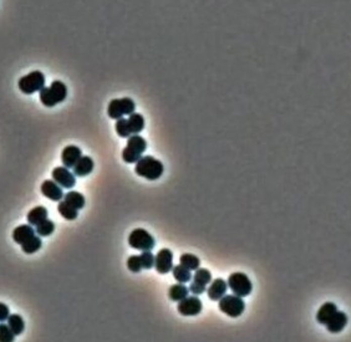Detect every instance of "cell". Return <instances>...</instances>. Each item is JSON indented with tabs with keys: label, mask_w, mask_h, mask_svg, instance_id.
Here are the masks:
<instances>
[{
	"label": "cell",
	"mask_w": 351,
	"mask_h": 342,
	"mask_svg": "<svg viewBox=\"0 0 351 342\" xmlns=\"http://www.w3.org/2000/svg\"><path fill=\"white\" fill-rule=\"evenodd\" d=\"M337 311V307L335 304L332 303H325L323 306L319 309L318 314H316V320H318L319 324L326 325V322L334 316L335 312Z\"/></svg>",
	"instance_id": "cell-17"
},
{
	"label": "cell",
	"mask_w": 351,
	"mask_h": 342,
	"mask_svg": "<svg viewBox=\"0 0 351 342\" xmlns=\"http://www.w3.org/2000/svg\"><path fill=\"white\" fill-rule=\"evenodd\" d=\"M64 200L78 210L82 209L85 207V197L81 193H79V192H68L66 196L64 197Z\"/></svg>",
	"instance_id": "cell-21"
},
{
	"label": "cell",
	"mask_w": 351,
	"mask_h": 342,
	"mask_svg": "<svg viewBox=\"0 0 351 342\" xmlns=\"http://www.w3.org/2000/svg\"><path fill=\"white\" fill-rule=\"evenodd\" d=\"M127 147L142 154L143 152L147 149V142H146L145 138H142L141 136L131 135L129 137V140H127Z\"/></svg>",
	"instance_id": "cell-22"
},
{
	"label": "cell",
	"mask_w": 351,
	"mask_h": 342,
	"mask_svg": "<svg viewBox=\"0 0 351 342\" xmlns=\"http://www.w3.org/2000/svg\"><path fill=\"white\" fill-rule=\"evenodd\" d=\"M116 133L122 138H129L131 136V131H130L129 127V122H127L126 119L121 117L116 121V126H115Z\"/></svg>",
	"instance_id": "cell-29"
},
{
	"label": "cell",
	"mask_w": 351,
	"mask_h": 342,
	"mask_svg": "<svg viewBox=\"0 0 351 342\" xmlns=\"http://www.w3.org/2000/svg\"><path fill=\"white\" fill-rule=\"evenodd\" d=\"M81 157V149L76 146H66L61 152V161L66 168H73Z\"/></svg>",
	"instance_id": "cell-11"
},
{
	"label": "cell",
	"mask_w": 351,
	"mask_h": 342,
	"mask_svg": "<svg viewBox=\"0 0 351 342\" xmlns=\"http://www.w3.org/2000/svg\"><path fill=\"white\" fill-rule=\"evenodd\" d=\"M228 288L233 291L234 295L241 296V298H246L252 293V281L249 277L243 272H233L229 277H228Z\"/></svg>",
	"instance_id": "cell-6"
},
{
	"label": "cell",
	"mask_w": 351,
	"mask_h": 342,
	"mask_svg": "<svg viewBox=\"0 0 351 342\" xmlns=\"http://www.w3.org/2000/svg\"><path fill=\"white\" fill-rule=\"evenodd\" d=\"M141 157H142V154L134 151V149L129 148L127 146L125 147L124 151H122V159L126 163H137Z\"/></svg>",
	"instance_id": "cell-32"
},
{
	"label": "cell",
	"mask_w": 351,
	"mask_h": 342,
	"mask_svg": "<svg viewBox=\"0 0 351 342\" xmlns=\"http://www.w3.org/2000/svg\"><path fill=\"white\" fill-rule=\"evenodd\" d=\"M41 193L44 194L46 198H49L50 200H54V202H58L60 199L64 198V193L63 189L58 184L52 181H45L44 183L41 184Z\"/></svg>",
	"instance_id": "cell-12"
},
{
	"label": "cell",
	"mask_w": 351,
	"mask_h": 342,
	"mask_svg": "<svg viewBox=\"0 0 351 342\" xmlns=\"http://www.w3.org/2000/svg\"><path fill=\"white\" fill-rule=\"evenodd\" d=\"M127 122H129L131 135H138L145 128V119L140 113H135L134 112V113L130 115V117L127 119Z\"/></svg>",
	"instance_id": "cell-19"
},
{
	"label": "cell",
	"mask_w": 351,
	"mask_h": 342,
	"mask_svg": "<svg viewBox=\"0 0 351 342\" xmlns=\"http://www.w3.org/2000/svg\"><path fill=\"white\" fill-rule=\"evenodd\" d=\"M47 215H49V213H47L46 208L40 205V207L33 208V209L28 213V221L30 225L36 226L44 220H46Z\"/></svg>",
	"instance_id": "cell-18"
},
{
	"label": "cell",
	"mask_w": 351,
	"mask_h": 342,
	"mask_svg": "<svg viewBox=\"0 0 351 342\" xmlns=\"http://www.w3.org/2000/svg\"><path fill=\"white\" fill-rule=\"evenodd\" d=\"M141 264H142V269H151L155 266V255L151 253V250H143L142 254L140 255Z\"/></svg>",
	"instance_id": "cell-31"
},
{
	"label": "cell",
	"mask_w": 351,
	"mask_h": 342,
	"mask_svg": "<svg viewBox=\"0 0 351 342\" xmlns=\"http://www.w3.org/2000/svg\"><path fill=\"white\" fill-rule=\"evenodd\" d=\"M127 268L132 272H140L142 270V264H141L140 255L130 256L129 260H127Z\"/></svg>",
	"instance_id": "cell-34"
},
{
	"label": "cell",
	"mask_w": 351,
	"mask_h": 342,
	"mask_svg": "<svg viewBox=\"0 0 351 342\" xmlns=\"http://www.w3.org/2000/svg\"><path fill=\"white\" fill-rule=\"evenodd\" d=\"M52 180L60 187L66 189H71L75 187L76 178L75 175L70 172L66 167H56L52 170Z\"/></svg>",
	"instance_id": "cell-10"
},
{
	"label": "cell",
	"mask_w": 351,
	"mask_h": 342,
	"mask_svg": "<svg viewBox=\"0 0 351 342\" xmlns=\"http://www.w3.org/2000/svg\"><path fill=\"white\" fill-rule=\"evenodd\" d=\"M347 324V316L345 312L342 311H336L334 314V316L326 322V328H328L329 332L331 333H339L341 332L345 328V326Z\"/></svg>",
	"instance_id": "cell-13"
},
{
	"label": "cell",
	"mask_w": 351,
	"mask_h": 342,
	"mask_svg": "<svg viewBox=\"0 0 351 342\" xmlns=\"http://www.w3.org/2000/svg\"><path fill=\"white\" fill-rule=\"evenodd\" d=\"M74 175L76 177H86L94 169V161L90 157L85 156L79 159L78 163L74 165Z\"/></svg>",
	"instance_id": "cell-16"
},
{
	"label": "cell",
	"mask_w": 351,
	"mask_h": 342,
	"mask_svg": "<svg viewBox=\"0 0 351 342\" xmlns=\"http://www.w3.org/2000/svg\"><path fill=\"white\" fill-rule=\"evenodd\" d=\"M19 90L25 95H31V93L40 91L42 87H45V76L41 71H31L30 74L25 75L18 82Z\"/></svg>",
	"instance_id": "cell-5"
},
{
	"label": "cell",
	"mask_w": 351,
	"mask_h": 342,
	"mask_svg": "<svg viewBox=\"0 0 351 342\" xmlns=\"http://www.w3.org/2000/svg\"><path fill=\"white\" fill-rule=\"evenodd\" d=\"M129 244L130 247L134 248V249L143 252V250H152L156 242L155 238L148 233V232H146L145 229L142 228H138L132 231L131 234H130Z\"/></svg>",
	"instance_id": "cell-7"
},
{
	"label": "cell",
	"mask_w": 351,
	"mask_h": 342,
	"mask_svg": "<svg viewBox=\"0 0 351 342\" xmlns=\"http://www.w3.org/2000/svg\"><path fill=\"white\" fill-rule=\"evenodd\" d=\"M58 213H60V215L63 216V218H65L66 220H74V219L78 218L79 213L78 209H75L74 207H71L69 203H66L65 200L64 202L58 203V207H57Z\"/></svg>",
	"instance_id": "cell-25"
},
{
	"label": "cell",
	"mask_w": 351,
	"mask_h": 342,
	"mask_svg": "<svg viewBox=\"0 0 351 342\" xmlns=\"http://www.w3.org/2000/svg\"><path fill=\"white\" fill-rule=\"evenodd\" d=\"M180 261L181 265H183L191 271H196L199 268V264H201V260L196 255H193V254H183V255H181Z\"/></svg>",
	"instance_id": "cell-26"
},
{
	"label": "cell",
	"mask_w": 351,
	"mask_h": 342,
	"mask_svg": "<svg viewBox=\"0 0 351 342\" xmlns=\"http://www.w3.org/2000/svg\"><path fill=\"white\" fill-rule=\"evenodd\" d=\"M41 239H40L39 237H35L34 235L31 239H29L28 242L24 243L23 245H21V250H23V253L25 254H34L36 253L38 250L41 248Z\"/></svg>",
	"instance_id": "cell-27"
},
{
	"label": "cell",
	"mask_w": 351,
	"mask_h": 342,
	"mask_svg": "<svg viewBox=\"0 0 351 342\" xmlns=\"http://www.w3.org/2000/svg\"><path fill=\"white\" fill-rule=\"evenodd\" d=\"M54 231H55L54 221L49 220V219H46V220H44L42 223H40L39 225H36V229H35V232L38 233V235H40V237H49V235L54 233Z\"/></svg>",
	"instance_id": "cell-28"
},
{
	"label": "cell",
	"mask_w": 351,
	"mask_h": 342,
	"mask_svg": "<svg viewBox=\"0 0 351 342\" xmlns=\"http://www.w3.org/2000/svg\"><path fill=\"white\" fill-rule=\"evenodd\" d=\"M163 170L164 167L162 162H159L152 156L141 157L136 163V167H135L136 175L148 181L158 180L163 175Z\"/></svg>",
	"instance_id": "cell-2"
},
{
	"label": "cell",
	"mask_w": 351,
	"mask_h": 342,
	"mask_svg": "<svg viewBox=\"0 0 351 342\" xmlns=\"http://www.w3.org/2000/svg\"><path fill=\"white\" fill-rule=\"evenodd\" d=\"M34 235H35V229H34L30 224H29V225L24 224V225H19L17 229H14V232H13V240H14L17 244L23 245L24 243L28 242L29 239H31Z\"/></svg>",
	"instance_id": "cell-15"
},
{
	"label": "cell",
	"mask_w": 351,
	"mask_h": 342,
	"mask_svg": "<svg viewBox=\"0 0 351 342\" xmlns=\"http://www.w3.org/2000/svg\"><path fill=\"white\" fill-rule=\"evenodd\" d=\"M228 290V284L223 279H215L207 289V295L212 301H219L225 295Z\"/></svg>",
	"instance_id": "cell-14"
},
{
	"label": "cell",
	"mask_w": 351,
	"mask_h": 342,
	"mask_svg": "<svg viewBox=\"0 0 351 342\" xmlns=\"http://www.w3.org/2000/svg\"><path fill=\"white\" fill-rule=\"evenodd\" d=\"M172 272H173V277L177 280L178 282H182V284H186V282H190L191 279H192V274H191V270H188L187 268H185L183 265H176L172 268Z\"/></svg>",
	"instance_id": "cell-24"
},
{
	"label": "cell",
	"mask_w": 351,
	"mask_h": 342,
	"mask_svg": "<svg viewBox=\"0 0 351 342\" xmlns=\"http://www.w3.org/2000/svg\"><path fill=\"white\" fill-rule=\"evenodd\" d=\"M190 291L195 294V295H201V294H203L206 291V285H201L198 282L192 281V284L190 287Z\"/></svg>",
	"instance_id": "cell-35"
},
{
	"label": "cell",
	"mask_w": 351,
	"mask_h": 342,
	"mask_svg": "<svg viewBox=\"0 0 351 342\" xmlns=\"http://www.w3.org/2000/svg\"><path fill=\"white\" fill-rule=\"evenodd\" d=\"M9 316H10L9 307L5 305V304L0 303V321H2V322L8 321Z\"/></svg>",
	"instance_id": "cell-36"
},
{
	"label": "cell",
	"mask_w": 351,
	"mask_h": 342,
	"mask_svg": "<svg viewBox=\"0 0 351 342\" xmlns=\"http://www.w3.org/2000/svg\"><path fill=\"white\" fill-rule=\"evenodd\" d=\"M193 281L201 285H207L212 281V274L207 269H197L196 274L193 275Z\"/></svg>",
	"instance_id": "cell-30"
},
{
	"label": "cell",
	"mask_w": 351,
	"mask_h": 342,
	"mask_svg": "<svg viewBox=\"0 0 351 342\" xmlns=\"http://www.w3.org/2000/svg\"><path fill=\"white\" fill-rule=\"evenodd\" d=\"M15 335L10 327L5 324H0V342H12L14 341Z\"/></svg>",
	"instance_id": "cell-33"
},
{
	"label": "cell",
	"mask_w": 351,
	"mask_h": 342,
	"mask_svg": "<svg viewBox=\"0 0 351 342\" xmlns=\"http://www.w3.org/2000/svg\"><path fill=\"white\" fill-rule=\"evenodd\" d=\"M8 326L10 327V330L13 331L15 336H19L20 333H23L24 328H25V322H24L23 317L20 315H10L9 319H8Z\"/></svg>",
	"instance_id": "cell-23"
},
{
	"label": "cell",
	"mask_w": 351,
	"mask_h": 342,
	"mask_svg": "<svg viewBox=\"0 0 351 342\" xmlns=\"http://www.w3.org/2000/svg\"><path fill=\"white\" fill-rule=\"evenodd\" d=\"M135 109H136V103L131 98H115V100H111L110 103H108L107 115L111 119L119 120L121 117L126 116V115L130 116L131 113H134Z\"/></svg>",
	"instance_id": "cell-4"
},
{
	"label": "cell",
	"mask_w": 351,
	"mask_h": 342,
	"mask_svg": "<svg viewBox=\"0 0 351 342\" xmlns=\"http://www.w3.org/2000/svg\"><path fill=\"white\" fill-rule=\"evenodd\" d=\"M173 268V253L169 249H161L155 256V269L159 274H167Z\"/></svg>",
	"instance_id": "cell-8"
},
{
	"label": "cell",
	"mask_w": 351,
	"mask_h": 342,
	"mask_svg": "<svg viewBox=\"0 0 351 342\" xmlns=\"http://www.w3.org/2000/svg\"><path fill=\"white\" fill-rule=\"evenodd\" d=\"M190 293V288H186L182 282L172 285L168 290V296L172 301H181L187 298Z\"/></svg>",
	"instance_id": "cell-20"
},
{
	"label": "cell",
	"mask_w": 351,
	"mask_h": 342,
	"mask_svg": "<svg viewBox=\"0 0 351 342\" xmlns=\"http://www.w3.org/2000/svg\"><path fill=\"white\" fill-rule=\"evenodd\" d=\"M68 97V87L63 81L52 82L50 87H42L39 91V98L46 107H54L57 103L63 102Z\"/></svg>",
	"instance_id": "cell-1"
},
{
	"label": "cell",
	"mask_w": 351,
	"mask_h": 342,
	"mask_svg": "<svg viewBox=\"0 0 351 342\" xmlns=\"http://www.w3.org/2000/svg\"><path fill=\"white\" fill-rule=\"evenodd\" d=\"M177 309L183 316H196L202 311V301L197 296H187L180 301Z\"/></svg>",
	"instance_id": "cell-9"
},
{
	"label": "cell",
	"mask_w": 351,
	"mask_h": 342,
	"mask_svg": "<svg viewBox=\"0 0 351 342\" xmlns=\"http://www.w3.org/2000/svg\"><path fill=\"white\" fill-rule=\"evenodd\" d=\"M219 310L229 317H239L246 310V304L241 296L227 295L225 294L219 300Z\"/></svg>",
	"instance_id": "cell-3"
}]
</instances>
